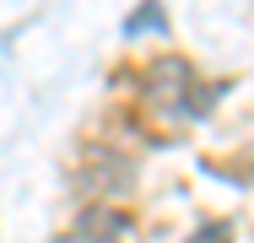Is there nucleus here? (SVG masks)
I'll return each mask as SVG.
<instances>
[{
	"label": "nucleus",
	"instance_id": "nucleus-1",
	"mask_svg": "<svg viewBox=\"0 0 254 243\" xmlns=\"http://www.w3.org/2000/svg\"><path fill=\"white\" fill-rule=\"evenodd\" d=\"M190 243H233V227H227V222H211V227H205V233H195Z\"/></svg>",
	"mask_w": 254,
	"mask_h": 243
}]
</instances>
